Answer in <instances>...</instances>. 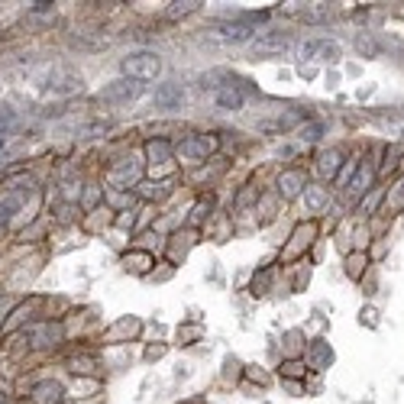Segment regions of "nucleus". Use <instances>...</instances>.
Instances as JSON below:
<instances>
[{
  "label": "nucleus",
  "instance_id": "1",
  "mask_svg": "<svg viewBox=\"0 0 404 404\" xmlns=\"http://www.w3.org/2000/svg\"><path fill=\"white\" fill-rule=\"evenodd\" d=\"M120 68H123V75H127L130 81H139V85H143V81H155V78H159L162 59L149 49H136V52H127V55H123Z\"/></svg>",
  "mask_w": 404,
  "mask_h": 404
},
{
  "label": "nucleus",
  "instance_id": "2",
  "mask_svg": "<svg viewBox=\"0 0 404 404\" xmlns=\"http://www.w3.org/2000/svg\"><path fill=\"white\" fill-rule=\"evenodd\" d=\"M62 337H65V327L62 323H52V320H43V323H29L23 330V340L33 349H52V346H59Z\"/></svg>",
  "mask_w": 404,
  "mask_h": 404
},
{
  "label": "nucleus",
  "instance_id": "3",
  "mask_svg": "<svg viewBox=\"0 0 404 404\" xmlns=\"http://www.w3.org/2000/svg\"><path fill=\"white\" fill-rule=\"evenodd\" d=\"M259 17H265V13H259ZM256 13H249V17H239V20H223V23H217L214 29H217V36L223 39V43H249L253 39V20H259Z\"/></svg>",
  "mask_w": 404,
  "mask_h": 404
},
{
  "label": "nucleus",
  "instance_id": "4",
  "mask_svg": "<svg viewBox=\"0 0 404 404\" xmlns=\"http://www.w3.org/2000/svg\"><path fill=\"white\" fill-rule=\"evenodd\" d=\"M288 49H291V36L281 29H269V33H259L253 39L256 55H285Z\"/></svg>",
  "mask_w": 404,
  "mask_h": 404
},
{
  "label": "nucleus",
  "instance_id": "5",
  "mask_svg": "<svg viewBox=\"0 0 404 404\" xmlns=\"http://www.w3.org/2000/svg\"><path fill=\"white\" fill-rule=\"evenodd\" d=\"M143 94V85L139 81H130V78H120V81H110L107 88L101 91V101L107 104H130Z\"/></svg>",
  "mask_w": 404,
  "mask_h": 404
},
{
  "label": "nucleus",
  "instance_id": "6",
  "mask_svg": "<svg viewBox=\"0 0 404 404\" xmlns=\"http://www.w3.org/2000/svg\"><path fill=\"white\" fill-rule=\"evenodd\" d=\"M214 149H217V139H214V136H188V139L178 143V152H181L185 159H207Z\"/></svg>",
  "mask_w": 404,
  "mask_h": 404
},
{
  "label": "nucleus",
  "instance_id": "7",
  "mask_svg": "<svg viewBox=\"0 0 404 404\" xmlns=\"http://www.w3.org/2000/svg\"><path fill=\"white\" fill-rule=\"evenodd\" d=\"M65 401V385L62 382H39V385H33V404H62Z\"/></svg>",
  "mask_w": 404,
  "mask_h": 404
},
{
  "label": "nucleus",
  "instance_id": "8",
  "mask_svg": "<svg viewBox=\"0 0 404 404\" xmlns=\"http://www.w3.org/2000/svg\"><path fill=\"white\" fill-rule=\"evenodd\" d=\"M133 181H139V165L133 159H123L117 169L110 172V185H120V188H130Z\"/></svg>",
  "mask_w": 404,
  "mask_h": 404
},
{
  "label": "nucleus",
  "instance_id": "9",
  "mask_svg": "<svg viewBox=\"0 0 404 404\" xmlns=\"http://www.w3.org/2000/svg\"><path fill=\"white\" fill-rule=\"evenodd\" d=\"M181 104H185V94H181V88H178V85H162L159 91H155V107L178 110Z\"/></svg>",
  "mask_w": 404,
  "mask_h": 404
},
{
  "label": "nucleus",
  "instance_id": "10",
  "mask_svg": "<svg viewBox=\"0 0 404 404\" xmlns=\"http://www.w3.org/2000/svg\"><path fill=\"white\" fill-rule=\"evenodd\" d=\"M278 188H281L285 197H298L304 188V172H285V175L278 178Z\"/></svg>",
  "mask_w": 404,
  "mask_h": 404
},
{
  "label": "nucleus",
  "instance_id": "11",
  "mask_svg": "<svg viewBox=\"0 0 404 404\" xmlns=\"http://www.w3.org/2000/svg\"><path fill=\"white\" fill-rule=\"evenodd\" d=\"M333 13H337L333 4H314L311 10H301V20L304 23H327V20H333Z\"/></svg>",
  "mask_w": 404,
  "mask_h": 404
},
{
  "label": "nucleus",
  "instance_id": "12",
  "mask_svg": "<svg viewBox=\"0 0 404 404\" xmlns=\"http://www.w3.org/2000/svg\"><path fill=\"white\" fill-rule=\"evenodd\" d=\"M340 165H343V155H340L337 149H330V152H323V155H320L317 159V172L323 178H333L340 172Z\"/></svg>",
  "mask_w": 404,
  "mask_h": 404
},
{
  "label": "nucleus",
  "instance_id": "13",
  "mask_svg": "<svg viewBox=\"0 0 404 404\" xmlns=\"http://www.w3.org/2000/svg\"><path fill=\"white\" fill-rule=\"evenodd\" d=\"M217 104L223 110H239V107H243V94L236 91L233 85H230V88H217Z\"/></svg>",
  "mask_w": 404,
  "mask_h": 404
},
{
  "label": "nucleus",
  "instance_id": "14",
  "mask_svg": "<svg viewBox=\"0 0 404 404\" xmlns=\"http://www.w3.org/2000/svg\"><path fill=\"white\" fill-rule=\"evenodd\" d=\"M146 152H149V159H152V162H169L172 146L165 143V139H152V143L146 146Z\"/></svg>",
  "mask_w": 404,
  "mask_h": 404
},
{
  "label": "nucleus",
  "instance_id": "15",
  "mask_svg": "<svg viewBox=\"0 0 404 404\" xmlns=\"http://www.w3.org/2000/svg\"><path fill=\"white\" fill-rule=\"evenodd\" d=\"M201 7V4H197V0H181V4H169V17L172 20H178V17H188V13H194V10Z\"/></svg>",
  "mask_w": 404,
  "mask_h": 404
},
{
  "label": "nucleus",
  "instance_id": "16",
  "mask_svg": "<svg viewBox=\"0 0 404 404\" xmlns=\"http://www.w3.org/2000/svg\"><path fill=\"white\" fill-rule=\"evenodd\" d=\"M169 181H159V185H139V194H143V197H165V194H169Z\"/></svg>",
  "mask_w": 404,
  "mask_h": 404
},
{
  "label": "nucleus",
  "instance_id": "17",
  "mask_svg": "<svg viewBox=\"0 0 404 404\" xmlns=\"http://www.w3.org/2000/svg\"><path fill=\"white\" fill-rule=\"evenodd\" d=\"M323 204H327V194L320 191V188H311V191H307V207H311V211H323Z\"/></svg>",
  "mask_w": 404,
  "mask_h": 404
},
{
  "label": "nucleus",
  "instance_id": "18",
  "mask_svg": "<svg viewBox=\"0 0 404 404\" xmlns=\"http://www.w3.org/2000/svg\"><path fill=\"white\" fill-rule=\"evenodd\" d=\"M71 365H75V372H94V369H97V362L88 359V356H75V359H71Z\"/></svg>",
  "mask_w": 404,
  "mask_h": 404
},
{
  "label": "nucleus",
  "instance_id": "19",
  "mask_svg": "<svg viewBox=\"0 0 404 404\" xmlns=\"http://www.w3.org/2000/svg\"><path fill=\"white\" fill-rule=\"evenodd\" d=\"M301 139H304V143H314V139H320V123L304 127V130H301Z\"/></svg>",
  "mask_w": 404,
  "mask_h": 404
},
{
  "label": "nucleus",
  "instance_id": "20",
  "mask_svg": "<svg viewBox=\"0 0 404 404\" xmlns=\"http://www.w3.org/2000/svg\"><path fill=\"white\" fill-rule=\"evenodd\" d=\"M207 211H211V201H201V204H197V211H194V220H204V217H207Z\"/></svg>",
  "mask_w": 404,
  "mask_h": 404
},
{
  "label": "nucleus",
  "instance_id": "21",
  "mask_svg": "<svg viewBox=\"0 0 404 404\" xmlns=\"http://www.w3.org/2000/svg\"><path fill=\"white\" fill-rule=\"evenodd\" d=\"M0 123H4V127H7V123H13V113H10L7 107H0Z\"/></svg>",
  "mask_w": 404,
  "mask_h": 404
},
{
  "label": "nucleus",
  "instance_id": "22",
  "mask_svg": "<svg viewBox=\"0 0 404 404\" xmlns=\"http://www.w3.org/2000/svg\"><path fill=\"white\" fill-rule=\"evenodd\" d=\"M33 10H36V13H49L52 4H33Z\"/></svg>",
  "mask_w": 404,
  "mask_h": 404
},
{
  "label": "nucleus",
  "instance_id": "23",
  "mask_svg": "<svg viewBox=\"0 0 404 404\" xmlns=\"http://www.w3.org/2000/svg\"><path fill=\"white\" fill-rule=\"evenodd\" d=\"M0 304H4V295H0Z\"/></svg>",
  "mask_w": 404,
  "mask_h": 404
}]
</instances>
